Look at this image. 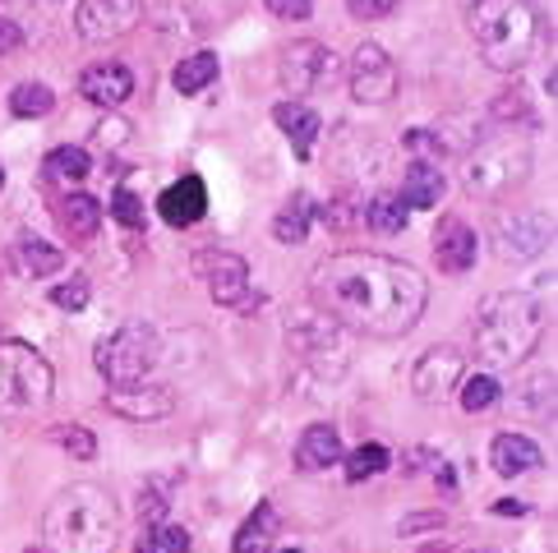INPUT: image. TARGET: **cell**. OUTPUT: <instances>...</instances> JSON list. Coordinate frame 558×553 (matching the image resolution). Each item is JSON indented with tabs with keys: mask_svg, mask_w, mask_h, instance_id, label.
Returning a JSON list of instances; mask_svg holds the SVG:
<instances>
[{
	"mask_svg": "<svg viewBox=\"0 0 558 553\" xmlns=\"http://www.w3.org/2000/svg\"><path fill=\"white\" fill-rule=\"evenodd\" d=\"M310 291L332 323L365 332V337H407L429 300V282L421 268L374 249L328 254L324 263H314Z\"/></svg>",
	"mask_w": 558,
	"mask_h": 553,
	"instance_id": "6da1fadb",
	"label": "cell"
},
{
	"mask_svg": "<svg viewBox=\"0 0 558 553\" xmlns=\"http://www.w3.org/2000/svg\"><path fill=\"white\" fill-rule=\"evenodd\" d=\"M545 305L535 295L522 291H504V295H485L481 309H475V351L489 369H512L522 365L535 351V342L545 337Z\"/></svg>",
	"mask_w": 558,
	"mask_h": 553,
	"instance_id": "7a4b0ae2",
	"label": "cell"
},
{
	"mask_svg": "<svg viewBox=\"0 0 558 553\" xmlns=\"http://www.w3.org/2000/svg\"><path fill=\"white\" fill-rule=\"evenodd\" d=\"M43 536L56 553H111L116 536H121V512H116L107 489L70 484L51 499Z\"/></svg>",
	"mask_w": 558,
	"mask_h": 553,
	"instance_id": "3957f363",
	"label": "cell"
},
{
	"mask_svg": "<svg viewBox=\"0 0 558 553\" xmlns=\"http://www.w3.org/2000/svg\"><path fill=\"white\" fill-rule=\"evenodd\" d=\"M471 37L481 47L485 65L522 70L535 56V42H541V10L531 0H475Z\"/></svg>",
	"mask_w": 558,
	"mask_h": 553,
	"instance_id": "277c9868",
	"label": "cell"
},
{
	"mask_svg": "<svg viewBox=\"0 0 558 553\" xmlns=\"http://www.w3.org/2000/svg\"><path fill=\"white\" fill-rule=\"evenodd\" d=\"M531 175V144L522 134H489L466 152L462 167V185L475 194V199H508L512 189H522Z\"/></svg>",
	"mask_w": 558,
	"mask_h": 553,
	"instance_id": "5b68a950",
	"label": "cell"
},
{
	"mask_svg": "<svg viewBox=\"0 0 558 553\" xmlns=\"http://www.w3.org/2000/svg\"><path fill=\"white\" fill-rule=\"evenodd\" d=\"M51 365L24 342H0V420H28L51 402Z\"/></svg>",
	"mask_w": 558,
	"mask_h": 553,
	"instance_id": "8992f818",
	"label": "cell"
},
{
	"mask_svg": "<svg viewBox=\"0 0 558 553\" xmlns=\"http://www.w3.org/2000/svg\"><path fill=\"white\" fill-rule=\"evenodd\" d=\"M157 351L162 346H157V332L148 323H125L97 342L93 365L111 388H125V383H144V373L157 365Z\"/></svg>",
	"mask_w": 558,
	"mask_h": 553,
	"instance_id": "52a82bcc",
	"label": "cell"
},
{
	"mask_svg": "<svg viewBox=\"0 0 558 553\" xmlns=\"http://www.w3.org/2000/svg\"><path fill=\"white\" fill-rule=\"evenodd\" d=\"M462 379H466V355L457 346H448V342L429 346L411 369V388H415V397H421L425 406H444Z\"/></svg>",
	"mask_w": 558,
	"mask_h": 553,
	"instance_id": "ba28073f",
	"label": "cell"
},
{
	"mask_svg": "<svg viewBox=\"0 0 558 553\" xmlns=\"http://www.w3.org/2000/svg\"><path fill=\"white\" fill-rule=\"evenodd\" d=\"M144 0H78L74 5V33L84 42H116L138 28Z\"/></svg>",
	"mask_w": 558,
	"mask_h": 553,
	"instance_id": "9c48e42d",
	"label": "cell"
},
{
	"mask_svg": "<svg viewBox=\"0 0 558 553\" xmlns=\"http://www.w3.org/2000/svg\"><path fill=\"white\" fill-rule=\"evenodd\" d=\"M549 235H554V222L545 212H498V222H494V254L504 263H522V259H535L545 245H549Z\"/></svg>",
	"mask_w": 558,
	"mask_h": 553,
	"instance_id": "30bf717a",
	"label": "cell"
},
{
	"mask_svg": "<svg viewBox=\"0 0 558 553\" xmlns=\"http://www.w3.org/2000/svg\"><path fill=\"white\" fill-rule=\"evenodd\" d=\"M347 78H351V97H355V102L378 107V102H388V97L397 93V78H402V74H397V61L378 42H361V47H355V56H351Z\"/></svg>",
	"mask_w": 558,
	"mask_h": 553,
	"instance_id": "8fae6325",
	"label": "cell"
},
{
	"mask_svg": "<svg viewBox=\"0 0 558 553\" xmlns=\"http://www.w3.org/2000/svg\"><path fill=\"white\" fill-rule=\"evenodd\" d=\"M194 268L208 276V291H213L217 305H227V309H250V305H258V295L250 300V263L241 259V254L217 249V254H204V259H198Z\"/></svg>",
	"mask_w": 558,
	"mask_h": 553,
	"instance_id": "7c38bea8",
	"label": "cell"
},
{
	"mask_svg": "<svg viewBox=\"0 0 558 553\" xmlns=\"http://www.w3.org/2000/svg\"><path fill=\"white\" fill-rule=\"evenodd\" d=\"M332 70H337L332 51H328L324 42H310V37H305V42H291V47L282 51V88H287L291 97L318 88L324 78H332Z\"/></svg>",
	"mask_w": 558,
	"mask_h": 553,
	"instance_id": "4fadbf2b",
	"label": "cell"
},
{
	"mask_svg": "<svg viewBox=\"0 0 558 553\" xmlns=\"http://www.w3.org/2000/svg\"><path fill=\"white\" fill-rule=\"evenodd\" d=\"M107 410H116L121 420H134V425H153V420H167L175 410V392L167 383H125V388H111L107 392Z\"/></svg>",
	"mask_w": 558,
	"mask_h": 553,
	"instance_id": "5bb4252c",
	"label": "cell"
},
{
	"mask_svg": "<svg viewBox=\"0 0 558 553\" xmlns=\"http://www.w3.org/2000/svg\"><path fill=\"white\" fill-rule=\"evenodd\" d=\"M475 249H481V241H475L471 222H462V217H444L434 231V259H438V272L448 276H462L475 268Z\"/></svg>",
	"mask_w": 558,
	"mask_h": 553,
	"instance_id": "9a60e30c",
	"label": "cell"
},
{
	"mask_svg": "<svg viewBox=\"0 0 558 553\" xmlns=\"http://www.w3.org/2000/svg\"><path fill=\"white\" fill-rule=\"evenodd\" d=\"M78 93L88 97L93 107H125L134 97V74L121 65V61H102V65H88L84 74H78Z\"/></svg>",
	"mask_w": 558,
	"mask_h": 553,
	"instance_id": "2e32d148",
	"label": "cell"
},
{
	"mask_svg": "<svg viewBox=\"0 0 558 553\" xmlns=\"http://www.w3.org/2000/svg\"><path fill=\"white\" fill-rule=\"evenodd\" d=\"M157 212H162L167 226H194L204 222L208 212V189L198 175H181L171 189H162V199H157Z\"/></svg>",
	"mask_w": 558,
	"mask_h": 553,
	"instance_id": "e0dca14e",
	"label": "cell"
},
{
	"mask_svg": "<svg viewBox=\"0 0 558 553\" xmlns=\"http://www.w3.org/2000/svg\"><path fill=\"white\" fill-rule=\"evenodd\" d=\"M272 121H277V130L291 138L295 157H301V162H310V152H314V144H318V130H324V121H318V115H314L310 107H301V102H277V107H272Z\"/></svg>",
	"mask_w": 558,
	"mask_h": 553,
	"instance_id": "ac0fdd59",
	"label": "cell"
},
{
	"mask_svg": "<svg viewBox=\"0 0 558 553\" xmlns=\"http://www.w3.org/2000/svg\"><path fill=\"white\" fill-rule=\"evenodd\" d=\"M342 462V433L332 425H310L301 433V443H295V466L301 470H328Z\"/></svg>",
	"mask_w": 558,
	"mask_h": 553,
	"instance_id": "d6986e66",
	"label": "cell"
},
{
	"mask_svg": "<svg viewBox=\"0 0 558 553\" xmlns=\"http://www.w3.org/2000/svg\"><path fill=\"white\" fill-rule=\"evenodd\" d=\"M489 462L498 476H526L531 466H541V447H535L526 433H498V439L489 443Z\"/></svg>",
	"mask_w": 558,
	"mask_h": 553,
	"instance_id": "ffe728a7",
	"label": "cell"
},
{
	"mask_svg": "<svg viewBox=\"0 0 558 553\" xmlns=\"http://www.w3.org/2000/svg\"><path fill=\"white\" fill-rule=\"evenodd\" d=\"M56 217H61V226L74 245H88L97 235V226H102V204H97L93 194H65Z\"/></svg>",
	"mask_w": 558,
	"mask_h": 553,
	"instance_id": "44dd1931",
	"label": "cell"
},
{
	"mask_svg": "<svg viewBox=\"0 0 558 553\" xmlns=\"http://www.w3.org/2000/svg\"><path fill=\"white\" fill-rule=\"evenodd\" d=\"M444 189H448V181L434 162H411L402 175V204H411V208H438L444 204Z\"/></svg>",
	"mask_w": 558,
	"mask_h": 553,
	"instance_id": "7402d4cb",
	"label": "cell"
},
{
	"mask_svg": "<svg viewBox=\"0 0 558 553\" xmlns=\"http://www.w3.org/2000/svg\"><path fill=\"white\" fill-rule=\"evenodd\" d=\"M277 536H282V521H277L272 503H258V507H254V517H250L241 530H235L231 553H272Z\"/></svg>",
	"mask_w": 558,
	"mask_h": 553,
	"instance_id": "603a6c76",
	"label": "cell"
},
{
	"mask_svg": "<svg viewBox=\"0 0 558 553\" xmlns=\"http://www.w3.org/2000/svg\"><path fill=\"white\" fill-rule=\"evenodd\" d=\"M314 199L310 194H291L287 208L277 212V222H272V235L282 245H305V235H310V222H314Z\"/></svg>",
	"mask_w": 558,
	"mask_h": 553,
	"instance_id": "cb8c5ba5",
	"label": "cell"
},
{
	"mask_svg": "<svg viewBox=\"0 0 558 553\" xmlns=\"http://www.w3.org/2000/svg\"><path fill=\"white\" fill-rule=\"evenodd\" d=\"M217 56L213 51H194V56H185L181 65H175V74H171V84H175V93H204L213 78H217Z\"/></svg>",
	"mask_w": 558,
	"mask_h": 553,
	"instance_id": "d4e9b609",
	"label": "cell"
},
{
	"mask_svg": "<svg viewBox=\"0 0 558 553\" xmlns=\"http://www.w3.org/2000/svg\"><path fill=\"white\" fill-rule=\"evenodd\" d=\"M93 171V157L84 148H56L47 152V181L56 185H84Z\"/></svg>",
	"mask_w": 558,
	"mask_h": 553,
	"instance_id": "484cf974",
	"label": "cell"
},
{
	"mask_svg": "<svg viewBox=\"0 0 558 553\" xmlns=\"http://www.w3.org/2000/svg\"><path fill=\"white\" fill-rule=\"evenodd\" d=\"M19 268L33 272V276H51V272H61L65 268V254L61 249H51L47 241H37V235H19Z\"/></svg>",
	"mask_w": 558,
	"mask_h": 553,
	"instance_id": "4316f807",
	"label": "cell"
},
{
	"mask_svg": "<svg viewBox=\"0 0 558 553\" xmlns=\"http://www.w3.org/2000/svg\"><path fill=\"white\" fill-rule=\"evenodd\" d=\"M365 226L374 235H402L407 231V208L397 194H378V199L365 204Z\"/></svg>",
	"mask_w": 558,
	"mask_h": 553,
	"instance_id": "83f0119b",
	"label": "cell"
},
{
	"mask_svg": "<svg viewBox=\"0 0 558 553\" xmlns=\"http://www.w3.org/2000/svg\"><path fill=\"white\" fill-rule=\"evenodd\" d=\"M388 462H392V452H388L384 443H361V447H355L351 457H347V480H351V484H361V480L384 476Z\"/></svg>",
	"mask_w": 558,
	"mask_h": 553,
	"instance_id": "f1b7e54d",
	"label": "cell"
},
{
	"mask_svg": "<svg viewBox=\"0 0 558 553\" xmlns=\"http://www.w3.org/2000/svg\"><path fill=\"white\" fill-rule=\"evenodd\" d=\"M134 553H190V530L162 521V526H153V530H144V536H138Z\"/></svg>",
	"mask_w": 558,
	"mask_h": 553,
	"instance_id": "f546056e",
	"label": "cell"
},
{
	"mask_svg": "<svg viewBox=\"0 0 558 553\" xmlns=\"http://www.w3.org/2000/svg\"><path fill=\"white\" fill-rule=\"evenodd\" d=\"M51 107H56V93L47 84H19L10 93V111L24 115V121H28V115H47Z\"/></svg>",
	"mask_w": 558,
	"mask_h": 553,
	"instance_id": "4dcf8cb0",
	"label": "cell"
},
{
	"mask_svg": "<svg viewBox=\"0 0 558 553\" xmlns=\"http://www.w3.org/2000/svg\"><path fill=\"white\" fill-rule=\"evenodd\" d=\"M51 443L65 447L74 462H93V457H97V439H93L84 425H56V429H51Z\"/></svg>",
	"mask_w": 558,
	"mask_h": 553,
	"instance_id": "1f68e13d",
	"label": "cell"
},
{
	"mask_svg": "<svg viewBox=\"0 0 558 553\" xmlns=\"http://www.w3.org/2000/svg\"><path fill=\"white\" fill-rule=\"evenodd\" d=\"M457 392H462V410H471V415H481V410H489L498 402V383L489 379V373L462 379V383H457Z\"/></svg>",
	"mask_w": 558,
	"mask_h": 553,
	"instance_id": "d6a6232c",
	"label": "cell"
},
{
	"mask_svg": "<svg viewBox=\"0 0 558 553\" xmlns=\"http://www.w3.org/2000/svg\"><path fill=\"white\" fill-rule=\"evenodd\" d=\"M88 295H93L88 276H70V282L51 286V305H56V309H70V314H84V309H88Z\"/></svg>",
	"mask_w": 558,
	"mask_h": 553,
	"instance_id": "836d02e7",
	"label": "cell"
},
{
	"mask_svg": "<svg viewBox=\"0 0 558 553\" xmlns=\"http://www.w3.org/2000/svg\"><path fill=\"white\" fill-rule=\"evenodd\" d=\"M111 212H116V222L130 226V231L144 226V204H138V194L130 185H121V189L111 194Z\"/></svg>",
	"mask_w": 558,
	"mask_h": 553,
	"instance_id": "e575fe53",
	"label": "cell"
},
{
	"mask_svg": "<svg viewBox=\"0 0 558 553\" xmlns=\"http://www.w3.org/2000/svg\"><path fill=\"white\" fill-rule=\"evenodd\" d=\"M93 138H97L102 148H116V144H125V138H130V125H125V121H116V115H111V121H102V125L93 130Z\"/></svg>",
	"mask_w": 558,
	"mask_h": 553,
	"instance_id": "d590c367",
	"label": "cell"
},
{
	"mask_svg": "<svg viewBox=\"0 0 558 553\" xmlns=\"http://www.w3.org/2000/svg\"><path fill=\"white\" fill-rule=\"evenodd\" d=\"M264 5H268L277 19H310V14H314V0H264Z\"/></svg>",
	"mask_w": 558,
	"mask_h": 553,
	"instance_id": "8d00e7d4",
	"label": "cell"
},
{
	"mask_svg": "<svg viewBox=\"0 0 558 553\" xmlns=\"http://www.w3.org/2000/svg\"><path fill=\"white\" fill-rule=\"evenodd\" d=\"M347 10L355 19H384V14L397 10V0H347Z\"/></svg>",
	"mask_w": 558,
	"mask_h": 553,
	"instance_id": "74e56055",
	"label": "cell"
},
{
	"mask_svg": "<svg viewBox=\"0 0 558 553\" xmlns=\"http://www.w3.org/2000/svg\"><path fill=\"white\" fill-rule=\"evenodd\" d=\"M19 47H24V28H19L14 19L0 14V56H14Z\"/></svg>",
	"mask_w": 558,
	"mask_h": 553,
	"instance_id": "f35d334b",
	"label": "cell"
},
{
	"mask_svg": "<svg viewBox=\"0 0 558 553\" xmlns=\"http://www.w3.org/2000/svg\"><path fill=\"white\" fill-rule=\"evenodd\" d=\"M444 526V517H438V512H429V517H407L402 521V536H411V530H438Z\"/></svg>",
	"mask_w": 558,
	"mask_h": 553,
	"instance_id": "ab89813d",
	"label": "cell"
},
{
	"mask_svg": "<svg viewBox=\"0 0 558 553\" xmlns=\"http://www.w3.org/2000/svg\"><path fill=\"white\" fill-rule=\"evenodd\" d=\"M0 189H5V171H0Z\"/></svg>",
	"mask_w": 558,
	"mask_h": 553,
	"instance_id": "60d3db41",
	"label": "cell"
},
{
	"mask_svg": "<svg viewBox=\"0 0 558 553\" xmlns=\"http://www.w3.org/2000/svg\"><path fill=\"white\" fill-rule=\"evenodd\" d=\"M24 553H47V549H24Z\"/></svg>",
	"mask_w": 558,
	"mask_h": 553,
	"instance_id": "b9f144b4",
	"label": "cell"
},
{
	"mask_svg": "<svg viewBox=\"0 0 558 553\" xmlns=\"http://www.w3.org/2000/svg\"><path fill=\"white\" fill-rule=\"evenodd\" d=\"M282 553H301V549H282Z\"/></svg>",
	"mask_w": 558,
	"mask_h": 553,
	"instance_id": "7bdbcfd3",
	"label": "cell"
},
{
	"mask_svg": "<svg viewBox=\"0 0 558 553\" xmlns=\"http://www.w3.org/2000/svg\"><path fill=\"white\" fill-rule=\"evenodd\" d=\"M471 553H489V549H471Z\"/></svg>",
	"mask_w": 558,
	"mask_h": 553,
	"instance_id": "ee69618b",
	"label": "cell"
}]
</instances>
